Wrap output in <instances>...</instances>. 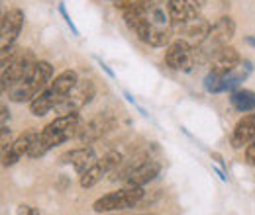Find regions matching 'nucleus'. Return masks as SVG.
<instances>
[{"label": "nucleus", "mask_w": 255, "mask_h": 215, "mask_svg": "<svg viewBox=\"0 0 255 215\" xmlns=\"http://www.w3.org/2000/svg\"><path fill=\"white\" fill-rule=\"evenodd\" d=\"M81 127H83V120H81L79 112L57 116L53 122L47 123L41 131H37L32 147L28 151V156L30 158H39V156L47 154L51 149H55L57 145H63L65 141L77 137Z\"/></svg>", "instance_id": "nucleus-1"}, {"label": "nucleus", "mask_w": 255, "mask_h": 215, "mask_svg": "<svg viewBox=\"0 0 255 215\" xmlns=\"http://www.w3.org/2000/svg\"><path fill=\"white\" fill-rule=\"evenodd\" d=\"M79 82V74L75 71H63L59 72L55 78H51V82L37 94L30 102V112L35 118H43L49 112H53L57 108V104L63 100L67 94L75 88V84Z\"/></svg>", "instance_id": "nucleus-2"}, {"label": "nucleus", "mask_w": 255, "mask_h": 215, "mask_svg": "<svg viewBox=\"0 0 255 215\" xmlns=\"http://www.w3.org/2000/svg\"><path fill=\"white\" fill-rule=\"evenodd\" d=\"M51 78H53V67H51V63L35 61L32 71L28 72V76L8 88V96H10L12 102H18V104L32 102L33 98L51 82Z\"/></svg>", "instance_id": "nucleus-3"}, {"label": "nucleus", "mask_w": 255, "mask_h": 215, "mask_svg": "<svg viewBox=\"0 0 255 215\" xmlns=\"http://www.w3.org/2000/svg\"><path fill=\"white\" fill-rule=\"evenodd\" d=\"M143 196H145L143 186L124 184L122 190H116V192H110V194H104L102 198H98L95 202V206H93V210L96 214L129 210V208H135Z\"/></svg>", "instance_id": "nucleus-4"}, {"label": "nucleus", "mask_w": 255, "mask_h": 215, "mask_svg": "<svg viewBox=\"0 0 255 215\" xmlns=\"http://www.w3.org/2000/svg\"><path fill=\"white\" fill-rule=\"evenodd\" d=\"M165 63L173 71L189 72L192 67L198 63L196 47L192 45L191 41H187L185 37L183 39H175V41L169 43V47L165 51Z\"/></svg>", "instance_id": "nucleus-5"}, {"label": "nucleus", "mask_w": 255, "mask_h": 215, "mask_svg": "<svg viewBox=\"0 0 255 215\" xmlns=\"http://www.w3.org/2000/svg\"><path fill=\"white\" fill-rule=\"evenodd\" d=\"M234 33H236V22H234L230 16H222V18L212 26V30L208 33L206 41L200 43V45H194V47H196V53L210 57V53H212L216 47L228 45V41L234 37Z\"/></svg>", "instance_id": "nucleus-6"}, {"label": "nucleus", "mask_w": 255, "mask_h": 215, "mask_svg": "<svg viewBox=\"0 0 255 215\" xmlns=\"http://www.w3.org/2000/svg\"><path fill=\"white\" fill-rule=\"evenodd\" d=\"M122 160H124V156H122V153H118V151L106 153L102 158H98L95 164H91L81 174V186L83 188H93V186H96L108 172L118 170V166L122 164Z\"/></svg>", "instance_id": "nucleus-7"}, {"label": "nucleus", "mask_w": 255, "mask_h": 215, "mask_svg": "<svg viewBox=\"0 0 255 215\" xmlns=\"http://www.w3.org/2000/svg\"><path fill=\"white\" fill-rule=\"evenodd\" d=\"M93 98H95V84H93L91 80H79V82L75 84V88L57 104L55 112H57L59 116L79 112V110H83Z\"/></svg>", "instance_id": "nucleus-8"}, {"label": "nucleus", "mask_w": 255, "mask_h": 215, "mask_svg": "<svg viewBox=\"0 0 255 215\" xmlns=\"http://www.w3.org/2000/svg\"><path fill=\"white\" fill-rule=\"evenodd\" d=\"M24 28V12L20 8H12L2 16L0 24V47L8 49L16 43L20 31Z\"/></svg>", "instance_id": "nucleus-9"}, {"label": "nucleus", "mask_w": 255, "mask_h": 215, "mask_svg": "<svg viewBox=\"0 0 255 215\" xmlns=\"http://www.w3.org/2000/svg\"><path fill=\"white\" fill-rule=\"evenodd\" d=\"M167 14L171 18V26L173 28H181L183 24L194 20L196 16H200V4L196 0H167Z\"/></svg>", "instance_id": "nucleus-10"}, {"label": "nucleus", "mask_w": 255, "mask_h": 215, "mask_svg": "<svg viewBox=\"0 0 255 215\" xmlns=\"http://www.w3.org/2000/svg\"><path fill=\"white\" fill-rule=\"evenodd\" d=\"M210 71L218 72V74H228L234 69H238L242 65V55L238 53L236 47L232 45H220L210 53Z\"/></svg>", "instance_id": "nucleus-11"}, {"label": "nucleus", "mask_w": 255, "mask_h": 215, "mask_svg": "<svg viewBox=\"0 0 255 215\" xmlns=\"http://www.w3.org/2000/svg\"><path fill=\"white\" fill-rule=\"evenodd\" d=\"M110 129H112V120L106 114H100V116L93 118L91 122L83 123V127H81V131H79L77 137H79V141L83 145H91V143L98 141Z\"/></svg>", "instance_id": "nucleus-12"}, {"label": "nucleus", "mask_w": 255, "mask_h": 215, "mask_svg": "<svg viewBox=\"0 0 255 215\" xmlns=\"http://www.w3.org/2000/svg\"><path fill=\"white\" fill-rule=\"evenodd\" d=\"M252 141H255V114H248L236 123L230 137V145L234 149H244Z\"/></svg>", "instance_id": "nucleus-13"}, {"label": "nucleus", "mask_w": 255, "mask_h": 215, "mask_svg": "<svg viewBox=\"0 0 255 215\" xmlns=\"http://www.w3.org/2000/svg\"><path fill=\"white\" fill-rule=\"evenodd\" d=\"M37 131H26L24 135H20L16 141H12V145L2 151V166H12L16 164L24 154H28L30 147H32L33 139H35Z\"/></svg>", "instance_id": "nucleus-14"}, {"label": "nucleus", "mask_w": 255, "mask_h": 215, "mask_svg": "<svg viewBox=\"0 0 255 215\" xmlns=\"http://www.w3.org/2000/svg\"><path fill=\"white\" fill-rule=\"evenodd\" d=\"M179 30L183 31L185 39H187V41H191L192 45H200V43H204V41H206L208 33H210V30H212V24H210L206 18L196 16L194 20L187 22V24H183Z\"/></svg>", "instance_id": "nucleus-15"}, {"label": "nucleus", "mask_w": 255, "mask_h": 215, "mask_svg": "<svg viewBox=\"0 0 255 215\" xmlns=\"http://www.w3.org/2000/svg\"><path fill=\"white\" fill-rule=\"evenodd\" d=\"M96 160L98 158H96L95 149H91V147H79V149H73L61 156V162L71 164L79 174H83L91 164H95Z\"/></svg>", "instance_id": "nucleus-16"}, {"label": "nucleus", "mask_w": 255, "mask_h": 215, "mask_svg": "<svg viewBox=\"0 0 255 215\" xmlns=\"http://www.w3.org/2000/svg\"><path fill=\"white\" fill-rule=\"evenodd\" d=\"M159 172H161V164L149 158L147 162H143L141 166H137V168L128 176L126 180H124V184L145 186V184H149L151 180H155V178L159 176Z\"/></svg>", "instance_id": "nucleus-17"}, {"label": "nucleus", "mask_w": 255, "mask_h": 215, "mask_svg": "<svg viewBox=\"0 0 255 215\" xmlns=\"http://www.w3.org/2000/svg\"><path fill=\"white\" fill-rule=\"evenodd\" d=\"M230 104H232L238 112H242V114L254 112L255 110V92H252V90H244V88L234 90L232 96H230Z\"/></svg>", "instance_id": "nucleus-18"}, {"label": "nucleus", "mask_w": 255, "mask_h": 215, "mask_svg": "<svg viewBox=\"0 0 255 215\" xmlns=\"http://www.w3.org/2000/svg\"><path fill=\"white\" fill-rule=\"evenodd\" d=\"M224 80H226V74H218V72L210 71L204 78V90L210 94L224 92Z\"/></svg>", "instance_id": "nucleus-19"}, {"label": "nucleus", "mask_w": 255, "mask_h": 215, "mask_svg": "<svg viewBox=\"0 0 255 215\" xmlns=\"http://www.w3.org/2000/svg\"><path fill=\"white\" fill-rule=\"evenodd\" d=\"M169 43H171V30H169V26H165V28L153 26L151 37H149V45L151 47H165Z\"/></svg>", "instance_id": "nucleus-20"}, {"label": "nucleus", "mask_w": 255, "mask_h": 215, "mask_svg": "<svg viewBox=\"0 0 255 215\" xmlns=\"http://www.w3.org/2000/svg\"><path fill=\"white\" fill-rule=\"evenodd\" d=\"M155 4V0H114V6L120 10H126L131 6H141V8H151Z\"/></svg>", "instance_id": "nucleus-21"}, {"label": "nucleus", "mask_w": 255, "mask_h": 215, "mask_svg": "<svg viewBox=\"0 0 255 215\" xmlns=\"http://www.w3.org/2000/svg\"><path fill=\"white\" fill-rule=\"evenodd\" d=\"M59 14H61V16H63L65 24H67V26H69V30L73 31V35H81V31L77 30V26H75V22H73V20H71V16H69V14H67V8H65V4H63V2H61V4H59Z\"/></svg>", "instance_id": "nucleus-22"}, {"label": "nucleus", "mask_w": 255, "mask_h": 215, "mask_svg": "<svg viewBox=\"0 0 255 215\" xmlns=\"http://www.w3.org/2000/svg\"><path fill=\"white\" fill-rule=\"evenodd\" d=\"M12 145V137H10V129L6 127V125H2V145H0V149L2 151H6L8 147Z\"/></svg>", "instance_id": "nucleus-23"}, {"label": "nucleus", "mask_w": 255, "mask_h": 215, "mask_svg": "<svg viewBox=\"0 0 255 215\" xmlns=\"http://www.w3.org/2000/svg\"><path fill=\"white\" fill-rule=\"evenodd\" d=\"M246 162L250 166H255V141H252L248 147H246Z\"/></svg>", "instance_id": "nucleus-24"}, {"label": "nucleus", "mask_w": 255, "mask_h": 215, "mask_svg": "<svg viewBox=\"0 0 255 215\" xmlns=\"http://www.w3.org/2000/svg\"><path fill=\"white\" fill-rule=\"evenodd\" d=\"M16 214H26V215H35L37 214V210H32L30 206H20L18 210H16Z\"/></svg>", "instance_id": "nucleus-25"}, {"label": "nucleus", "mask_w": 255, "mask_h": 215, "mask_svg": "<svg viewBox=\"0 0 255 215\" xmlns=\"http://www.w3.org/2000/svg\"><path fill=\"white\" fill-rule=\"evenodd\" d=\"M96 63H98V65H100V67H102V71H104V72H106V74H108V76H110V78H114V76H116V74H114V72H112V71H110V67H108V65H106V63H104V61H100V59H98V57H96Z\"/></svg>", "instance_id": "nucleus-26"}, {"label": "nucleus", "mask_w": 255, "mask_h": 215, "mask_svg": "<svg viewBox=\"0 0 255 215\" xmlns=\"http://www.w3.org/2000/svg\"><path fill=\"white\" fill-rule=\"evenodd\" d=\"M10 118V112L6 110V106H2V125H6V120Z\"/></svg>", "instance_id": "nucleus-27"}, {"label": "nucleus", "mask_w": 255, "mask_h": 215, "mask_svg": "<svg viewBox=\"0 0 255 215\" xmlns=\"http://www.w3.org/2000/svg\"><path fill=\"white\" fill-rule=\"evenodd\" d=\"M246 43H248V45H252V47H255V37L248 35V37H246Z\"/></svg>", "instance_id": "nucleus-28"}, {"label": "nucleus", "mask_w": 255, "mask_h": 215, "mask_svg": "<svg viewBox=\"0 0 255 215\" xmlns=\"http://www.w3.org/2000/svg\"><path fill=\"white\" fill-rule=\"evenodd\" d=\"M214 170H216V174H218V176H220V178H222L224 182H226V180H228V178H226V176H224V172H222V170H220V168H214Z\"/></svg>", "instance_id": "nucleus-29"}, {"label": "nucleus", "mask_w": 255, "mask_h": 215, "mask_svg": "<svg viewBox=\"0 0 255 215\" xmlns=\"http://www.w3.org/2000/svg\"><path fill=\"white\" fill-rule=\"evenodd\" d=\"M196 2H198L200 6H204V4H206V0H196Z\"/></svg>", "instance_id": "nucleus-30"}]
</instances>
